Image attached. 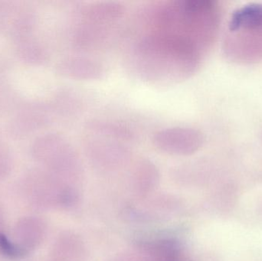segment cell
<instances>
[{
    "mask_svg": "<svg viewBox=\"0 0 262 261\" xmlns=\"http://www.w3.org/2000/svg\"><path fill=\"white\" fill-rule=\"evenodd\" d=\"M152 143L157 150L163 153L188 156L201 148L204 137L200 130L192 127H171L155 132Z\"/></svg>",
    "mask_w": 262,
    "mask_h": 261,
    "instance_id": "cell-4",
    "label": "cell"
},
{
    "mask_svg": "<svg viewBox=\"0 0 262 261\" xmlns=\"http://www.w3.org/2000/svg\"><path fill=\"white\" fill-rule=\"evenodd\" d=\"M87 130L95 137L123 143L130 142L134 139V133L128 127L109 120H92L88 123Z\"/></svg>",
    "mask_w": 262,
    "mask_h": 261,
    "instance_id": "cell-7",
    "label": "cell"
},
{
    "mask_svg": "<svg viewBox=\"0 0 262 261\" xmlns=\"http://www.w3.org/2000/svg\"><path fill=\"white\" fill-rule=\"evenodd\" d=\"M125 8L118 2H93L80 9V22L113 28L124 16Z\"/></svg>",
    "mask_w": 262,
    "mask_h": 261,
    "instance_id": "cell-5",
    "label": "cell"
},
{
    "mask_svg": "<svg viewBox=\"0 0 262 261\" xmlns=\"http://www.w3.org/2000/svg\"><path fill=\"white\" fill-rule=\"evenodd\" d=\"M220 23L215 3L209 0L159 2L145 13L144 32L183 41L206 55Z\"/></svg>",
    "mask_w": 262,
    "mask_h": 261,
    "instance_id": "cell-2",
    "label": "cell"
},
{
    "mask_svg": "<svg viewBox=\"0 0 262 261\" xmlns=\"http://www.w3.org/2000/svg\"><path fill=\"white\" fill-rule=\"evenodd\" d=\"M229 29L236 34L234 37L245 38L241 44L247 46L242 52L251 44L244 56H262V5H250L238 9L231 19Z\"/></svg>",
    "mask_w": 262,
    "mask_h": 261,
    "instance_id": "cell-3",
    "label": "cell"
},
{
    "mask_svg": "<svg viewBox=\"0 0 262 261\" xmlns=\"http://www.w3.org/2000/svg\"><path fill=\"white\" fill-rule=\"evenodd\" d=\"M64 73L79 81H99L106 75V67L101 61L85 55L69 58L64 66Z\"/></svg>",
    "mask_w": 262,
    "mask_h": 261,
    "instance_id": "cell-6",
    "label": "cell"
},
{
    "mask_svg": "<svg viewBox=\"0 0 262 261\" xmlns=\"http://www.w3.org/2000/svg\"><path fill=\"white\" fill-rule=\"evenodd\" d=\"M204 57L183 41L144 32L133 42L127 63L131 73L140 81L164 87L180 84L193 76Z\"/></svg>",
    "mask_w": 262,
    "mask_h": 261,
    "instance_id": "cell-1",
    "label": "cell"
},
{
    "mask_svg": "<svg viewBox=\"0 0 262 261\" xmlns=\"http://www.w3.org/2000/svg\"><path fill=\"white\" fill-rule=\"evenodd\" d=\"M0 253L10 259H20L26 255L23 248L11 242L5 234L0 233Z\"/></svg>",
    "mask_w": 262,
    "mask_h": 261,
    "instance_id": "cell-8",
    "label": "cell"
}]
</instances>
